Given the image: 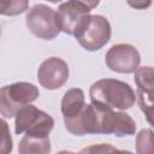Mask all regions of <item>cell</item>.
I'll use <instances>...</instances> for the list:
<instances>
[{
  "label": "cell",
  "instance_id": "obj_1",
  "mask_svg": "<svg viewBox=\"0 0 154 154\" xmlns=\"http://www.w3.org/2000/svg\"><path fill=\"white\" fill-rule=\"evenodd\" d=\"M90 101L112 109L125 111L134 106L136 95L125 82L113 78H102L94 82L89 89Z\"/></svg>",
  "mask_w": 154,
  "mask_h": 154
},
{
  "label": "cell",
  "instance_id": "obj_2",
  "mask_svg": "<svg viewBox=\"0 0 154 154\" xmlns=\"http://www.w3.org/2000/svg\"><path fill=\"white\" fill-rule=\"evenodd\" d=\"M40 91L37 87L29 82H17L5 85L0 91V113L4 118H13L17 112L37 100Z\"/></svg>",
  "mask_w": 154,
  "mask_h": 154
},
{
  "label": "cell",
  "instance_id": "obj_3",
  "mask_svg": "<svg viewBox=\"0 0 154 154\" xmlns=\"http://www.w3.org/2000/svg\"><path fill=\"white\" fill-rule=\"evenodd\" d=\"M14 118V132L17 135L26 134L46 137L49 136V132L54 128V119L30 103L22 107Z\"/></svg>",
  "mask_w": 154,
  "mask_h": 154
},
{
  "label": "cell",
  "instance_id": "obj_4",
  "mask_svg": "<svg viewBox=\"0 0 154 154\" xmlns=\"http://www.w3.org/2000/svg\"><path fill=\"white\" fill-rule=\"evenodd\" d=\"M28 29L41 40H53L61 31L58 12L45 4L32 6L25 17Z\"/></svg>",
  "mask_w": 154,
  "mask_h": 154
},
{
  "label": "cell",
  "instance_id": "obj_5",
  "mask_svg": "<svg viewBox=\"0 0 154 154\" xmlns=\"http://www.w3.org/2000/svg\"><path fill=\"white\" fill-rule=\"evenodd\" d=\"M90 8L75 0H69L61 4L57 11L61 31L67 35H72L76 38L88 24L90 19Z\"/></svg>",
  "mask_w": 154,
  "mask_h": 154
},
{
  "label": "cell",
  "instance_id": "obj_6",
  "mask_svg": "<svg viewBox=\"0 0 154 154\" xmlns=\"http://www.w3.org/2000/svg\"><path fill=\"white\" fill-rule=\"evenodd\" d=\"M111 38V24L101 14H90V19L76 37L78 43L89 52L101 49Z\"/></svg>",
  "mask_w": 154,
  "mask_h": 154
},
{
  "label": "cell",
  "instance_id": "obj_7",
  "mask_svg": "<svg viewBox=\"0 0 154 154\" xmlns=\"http://www.w3.org/2000/svg\"><path fill=\"white\" fill-rule=\"evenodd\" d=\"M106 66L118 73H134L141 63L138 51L129 43H118L112 46L105 55Z\"/></svg>",
  "mask_w": 154,
  "mask_h": 154
},
{
  "label": "cell",
  "instance_id": "obj_8",
  "mask_svg": "<svg viewBox=\"0 0 154 154\" xmlns=\"http://www.w3.org/2000/svg\"><path fill=\"white\" fill-rule=\"evenodd\" d=\"M101 107L95 103H85L83 109L73 118L64 119L66 130L76 136L101 134L100 132Z\"/></svg>",
  "mask_w": 154,
  "mask_h": 154
},
{
  "label": "cell",
  "instance_id": "obj_9",
  "mask_svg": "<svg viewBox=\"0 0 154 154\" xmlns=\"http://www.w3.org/2000/svg\"><path fill=\"white\" fill-rule=\"evenodd\" d=\"M99 106V105H97ZM101 107L100 132L106 135H116L118 137L135 135L136 123L125 112H117L108 107Z\"/></svg>",
  "mask_w": 154,
  "mask_h": 154
},
{
  "label": "cell",
  "instance_id": "obj_10",
  "mask_svg": "<svg viewBox=\"0 0 154 154\" xmlns=\"http://www.w3.org/2000/svg\"><path fill=\"white\" fill-rule=\"evenodd\" d=\"M69 75L70 71L67 64L60 58L51 57L40 65L37 70V81L43 88L55 90L67 82Z\"/></svg>",
  "mask_w": 154,
  "mask_h": 154
},
{
  "label": "cell",
  "instance_id": "obj_11",
  "mask_svg": "<svg viewBox=\"0 0 154 154\" xmlns=\"http://www.w3.org/2000/svg\"><path fill=\"white\" fill-rule=\"evenodd\" d=\"M135 83L137 87V99L141 111L154 105V67L142 66L135 72Z\"/></svg>",
  "mask_w": 154,
  "mask_h": 154
},
{
  "label": "cell",
  "instance_id": "obj_12",
  "mask_svg": "<svg viewBox=\"0 0 154 154\" xmlns=\"http://www.w3.org/2000/svg\"><path fill=\"white\" fill-rule=\"evenodd\" d=\"M85 106L84 91L79 88L69 89L61 100V113L64 119L76 117Z\"/></svg>",
  "mask_w": 154,
  "mask_h": 154
},
{
  "label": "cell",
  "instance_id": "obj_13",
  "mask_svg": "<svg viewBox=\"0 0 154 154\" xmlns=\"http://www.w3.org/2000/svg\"><path fill=\"white\" fill-rule=\"evenodd\" d=\"M51 152L49 136H31L24 135L18 144L19 154H47Z\"/></svg>",
  "mask_w": 154,
  "mask_h": 154
},
{
  "label": "cell",
  "instance_id": "obj_14",
  "mask_svg": "<svg viewBox=\"0 0 154 154\" xmlns=\"http://www.w3.org/2000/svg\"><path fill=\"white\" fill-rule=\"evenodd\" d=\"M136 153L154 154V132L150 129H142L136 136Z\"/></svg>",
  "mask_w": 154,
  "mask_h": 154
},
{
  "label": "cell",
  "instance_id": "obj_15",
  "mask_svg": "<svg viewBox=\"0 0 154 154\" xmlns=\"http://www.w3.org/2000/svg\"><path fill=\"white\" fill-rule=\"evenodd\" d=\"M0 12L2 16H18L28 10L29 0H1Z\"/></svg>",
  "mask_w": 154,
  "mask_h": 154
},
{
  "label": "cell",
  "instance_id": "obj_16",
  "mask_svg": "<svg viewBox=\"0 0 154 154\" xmlns=\"http://www.w3.org/2000/svg\"><path fill=\"white\" fill-rule=\"evenodd\" d=\"M1 128H2V140H1V152L2 153H10L12 150V138H11V134L8 130V125L7 123L2 119L1 120Z\"/></svg>",
  "mask_w": 154,
  "mask_h": 154
},
{
  "label": "cell",
  "instance_id": "obj_17",
  "mask_svg": "<svg viewBox=\"0 0 154 154\" xmlns=\"http://www.w3.org/2000/svg\"><path fill=\"white\" fill-rule=\"evenodd\" d=\"M153 0H126L128 5L135 10H146L152 5Z\"/></svg>",
  "mask_w": 154,
  "mask_h": 154
},
{
  "label": "cell",
  "instance_id": "obj_18",
  "mask_svg": "<svg viewBox=\"0 0 154 154\" xmlns=\"http://www.w3.org/2000/svg\"><path fill=\"white\" fill-rule=\"evenodd\" d=\"M142 112L144 113L147 122L154 128V105H153V106H149V107H147V108H143Z\"/></svg>",
  "mask_w": 154,
  "mask_h": 154
},
{
  "label": "cell",
  "instance_id": "obj_19",
  "mask_svg": "<svg viewBox=\"0 0 154 154\" xmlns=\"http://www.w3.org/2000/svg\"><path fill=\"white\" fill-rule=\"evenodd\" d=\"M75 1L79 2V4L84 5V6H87V7L90 8V10L95 8V7L100 4V0H75Z\"/></svg>",
  "mask_w": 154,
  "mask_h": 154
},
{
  "label": "cell",
  "instance_id": "obj_20",
  "mask_svg": "<svg viewBox=\"0 0 154 154\" xmlns=\"http://www.w3.org/2000/svg\"><path fill=\"white\" fill-rule=\"evenodd\" d=\"M48 2H52V4H58V2H60L61 0H47Z\"/></svg>",
  "mask_w": 154,
  "mask_h": 154
}]
</instances>
